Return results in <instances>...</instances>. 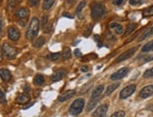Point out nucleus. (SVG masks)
I'll use <instances>...</instances> for the list:
<instances>
[{"label":"nucleus","instance_id":"nucleus-11","mask_svg":"<svg viewBox=\"0 0 153 117\" xmlns=\"http://www.w3.org/2000/svg\"><path fill=\"white\" fill-rule=\"evenodd\" d=\"M15 16L18 20H20V19H27L29 16V10L26 8H21L16 11Z\"/></svg>","mask_w":153,"mask_h":117},{"label":"nucleus","instance_id":"nucleus-43","mask_svg":"<svg viewBox=\"0 0 153 117\" xmlns=\"http://www.w3.org/2000/svg\"><path fill=\"white\" fill-rule=\"evenodd\" d=\"M3 60V54H2V49L0 47V62Z\"/></svg>","mask_w":153,"mask_h":117},{"label":"nucleus","instance_id":"nucleus-44","mask_svg":"<svg viewBox=\"0 0 153 117\" xmlns=\"http://www.w3.org/2000/svg\"><path fill=\"white\" fill-rule=\"evenodd\" d=\"M63 15H64V17L66 16V17H68V18H74V16H70L71 14H69V13H64Z\"/></svg>","mask_w":153,"mask_h":117},{"label":"nucleus","instance_id":"nucleus-21","mask_svg":"<svg viewBox=\"0 0 153 117\" xmlns=\"http://www.w3.org/2000/svg\"><path fill=\"white\" fill-rule=\"evenodd\" d=\"M136 27H137V24H135V23H130V24H128L127 28H126L125 36H128V35H130L131 33H132V32H134V31L135 30Z\"/></svg>","mask_w":153,"mask_h":117},{"label":"nucleus","instance_id":"nucleus-35","mask_svg":"<svg viewBox=\"0 0 153 117\" xmlns=\"http://www.w3.org/2000/svg\"><path fill=\"white\" fill-rule=\"evenodd\" d=\"M28 3L31 7H37L39 3V0H28Z\"/></svg>","mask_w":153,"mask_h":117},{"label":"nucleus","instance_id":"nucleus-19","mask_svg":"<svg viewBox=\"0 0 153 117\" xmlns=\"http://www.w3.org/2000/svg\"><path fill=\"white\" fill-rule=\"evenodd\" d=\"M119 86V83L117 82V83H113V84H110V85L107 87V89H106L105 91V96H109L111 95L113 92H114L115 90H117Z\"/></svg>","mask_w":153,"mask_h":117},{"label":"nucleus","instance_id":"nucleus-7","mask_svg":"<svg viewBox=\"0 0 153 117\" xmlns=\"http://www.w3.org/2000/svg\"><path fill=\"white\" fill-rule=\"evenodd\" d=\"M136 50H137L136 48H131V49H129L128 51H126L125 53H123L122 54H120L117 58V63H119V62H122L124 60L129 59V58H131L135 54Z\"/></svg>","mask_w":153,"mask_h":117},{"label":"nucleus","instance_id":"nucleus-4","mask_svg":"<svg viewBox=\"0 0 153 117\" xmlns=\"http://www.w3.org/2000/svg\"><path fill=\"white\" fill-rule=\"evenodd\" d=\"M2 53L4 54V55L8 58V59H13L18 54V51L16 48L10 46L8 43H4L2 46Z\"/></svg>","mask_w":153,"mask_h":117},{"label":"nucleus","instance_id":"nucleus-8","mask_svg":"<svg viewBox=\"0 0 153 117\" xmlns=\"http://www.w3.org/2000/svg\"><path fill=\"white\" fill-rule=\"evenodd\" d=\"M129 72V68H122L119 70H117V72H115L111 76V80L112 81H117V80H120L122 78H124L126 75L128 74Z\"/></svg>","mask_w":153,"mask_h":117},{"label":"nucleus","instance_id":"nucleus-26","mask_svg":"<svg viewBox=\"0 0 153 117\" xmlns=\"http://www.w3.org/2000/svg\"><path fill=\"white\" fill-rule=\"evenodd\" d=\"M62 56H63V59L64 60H67L70 59L71 57V51L70 48H65L63 50V53H62Z\"/></svg>","mask_w":153,"mask_h":117},{"label":"nucleus","instance_id":"nucleus-36","mask_svg":"<svg viewBox=\"0 0 153 117\" xmlns=\"http://www.w3.org/2000/svg\"><path fill=\"white\" fill-rule=\"evenodd\" d=\"M92 28H93V25L92 24H90V25H88V27L86 28V31L85 32V36L86 37V36H89V34L91 33V31H92Z\"/></svg>","mask_w":153,"mask_h":117},{"label":"nucleus","instance_id":"nucleus-24","mask_svg":"<svg viewBox=\"0 0 153 117\" xmlns=\"http://www.w3.org/2000/svg\"><path fill=\"white\" fill-rule=\"evenodd\" d=\"M152 51H153V40L148 42L146 45H144L142 48L143 53H149V52H152Z\"/></svg>","mask_w":153,"mask_h":117},{"label":"nucleus","instance_id":"nucleus-39","mask_svg":"<svg viewBox=\"0 0 153 117\" xmlns=\"http://www.w3.org/2000/svg\"><path fill=\"white\" fill-rule=\"evenodd\" d=\"M74 54L76 57H80V56H82V54H81V51H80L79 49H76L74 51Z\"/></svg>","mask_w":153,"mask_h":117},{"label":"nucleus","instance_id":"nucleus-15","mask_svg":"<svg viewBox=\"0 0 153 117\" xmlns=\"http://www.w3.org/2000/svg\"><path fill=\"white\" fill-rule=\"evenodd\" d=\"M109 27L113 30H115V32L118 35H120L122 34V32H123V26L120 24H117V23H111L110 25H109Z\"/></svg>","mask_w":153,"mask_h":117},{"label":"nucleus","instance_id":"nucleus-3","mask_svg":"<svg viewBox=\"0 0 153 117\" xmlns=\"http://www.w3.org/2000/svg\"><path fill=\"white\" fill-rule=\"evenodd\" d=\"M85 107V100L83 99H75L70 107L69 112L71 115L76 116L82 113V110Z\"/></svg>","mask_w":153,"mask_h":117},{"label":"nucleus","instance_id":"nucleus-9","mask_svg":"<svg viewBox=\"0 0 153 117\" xmlns=\"http://www.w3.org/2000/svg\"><path fill=\"white\" fill-rule=\"evenodd\" d=\"M153 95V85H148V86H145L139 93V96L141 99H148L150 96Z\"/></svg>","mask_w":153,"mask_h":117},{"label":"nucleus","instance_id":"nucleus-18","mask_svg":"<svg viewBox=\"0 0 153 117\" xmlns=\"http://www.w3.org/2000/svg\"><path fill=\"white\" fill-rule=\"evenodd\" d=\"M153 35V27L148 29V30H146L144 33L140 36V38H138V41H143L144 40H146L147 38H149L150 36Z\"/></svg>","mask_w":153,"mask_h":117},{"label":"nucleus","instance_id":"nucleus-25","mask_svg":"<svg viewBox=\"0 0 153 117\" xmlns=\"http://www.w3.org/2000/svg\"><path fill=\"white\" fill-rule=\"evenodd\" d=\"M99 100H100V97H98V99H91V100L89 101L88 105V108H86V110H88V112H90V110L96 106V104L99 102Z\"/></svg>","mask_w":153,"mask_h":117},{"label":"nucleus","instance_id":"nucleus-34","mask_svg":"<svg viewBox=\"0 0 153 117\" xmlns=\"http://www.w3.org/2000/svg\"><path fill=\"white\" fill-rule=\"evenodd\" d=\"M18 24L19 25H21L22 27H25L26 24H27V19H20V20H18Z\"/></svg>","mask_w":153,"mask_h":117},{"label":"nucleus","instance_id":"nucleus-10","mask_svg":"<svg viewBox=\"0 0 153 117\" xmlns=\"http://www.w3.org/2000/svg\"><path fill=\"white\" fill-rule=\"evenodd\" d=\"M108 106L107 105H101L97 108L95 113H93L92 117H106V113H107Z\"/></svg>","mask_w":153,"mask_h":117},{"label":"nucleus","instance_id":"nucleus-40","mask_svg":"<svg viewBox=\"0 0 153 117\" xmlns=\"http://www.w3.org/2000/svg\"><path fill=\"white\" fill-rule=\"evenodd\" d=\"M0 100H1V101H4L5 100V94L2 92L1 89H0Z\"/></svg>","mask_w":153,"mask_h":117},{"label":"nucleus","instance_id":"nucleus-2","mask_svg":"<svg viewBox=\"0 0 153 117\" xmlns=\"http://www.w3.org/2000/svg\"><path fill=\"white\" fill-rule=\"evenodd\" d=\"M105 14V8L102 3H94L91 6V17L93 20L98 21Z\"/></svg>","mask_w":153,"mask_h":117},{"label":"nucleus","instance_id":"nucleus-37","mask_svg":"<svg viewBox=\"0 0 153 117\" xmlns=\"http://www.w3.org/2000/svg\"><path fill=\"white\" fill-rule=\"evenodd\" d=\"M141 3H142L141 0H130V4L132 6H136V5H139Z\"/></svg>","mask_w":153,"mask_h":117},{"label":"nucleus","instance_id":"nucleus-42","mask_svg":"<svg viewBox=\"0 0 153 117\" xmlns=\"http://www.w3.org/2000/svg\"><path fill=\"white\" fill-rule=\"evenodd\" d=\"M81 70L83 71V72H86V71L88 70V67H85V66H84V67L81 68Z\"/></svg>","mask_w":153,"mask_h":117},{"label":"nucleus","instance_id":"nucleus-17","mask_svg":"<svg viewBox=\"0 0 153 117\" xmlns=\"http://www.w3.org/2000/svg\"><path fill=\"white\" fill-rule=\"evenodd\" d=\"M103 89H104L103 85H99V86H97L96 89L93 91V93L91 95V99H98V97L101 96Z\"/></svg>","mask_w":153,"mask_h":117},{"label":"nucleus","instance_id":"nucleus-38","mask_svg":"<svg viewBox=\"0 0 153 117\" xmlns=\"http://www.w3.org/2000/svg\"><path fill=\"white\" fill-rule=\"evenodd\" d=\"M125 0H113V4L116 5V6H120Z\"/></svg>","mask_w":153,"mask_h":117},{"label":"nucleus","instance_id":"nucleus-12","mask_svg":"<svg viewBox=\"0 0 153 117\" xmlns=\"http://www.w3.org/2000/svg\"><path fill=\"white\" fill-rule=\"evenodd\" d=\"M74 95H75V90H68V91H66L65 93H63L62 95L59 96V97H58V101L64 102V101H66V100L70 99L71 97H72Z\"/></svg>","mask_w":153,"mask_h":117},{"label":"nucleus","instance_id":"nucleus-5","mask_svg":"<svg viewBox=\"0 0 153 117\" xmlns=\"http://www.w3.org/2000/svg\"><path fill=\"white\" fill-rule=\"evenodd\" d=\"M135 90H136V86L134 84H131V85L126 86L125 88H123L121 90L120 94H119V97H120L121 99H127V97H129L130 96H131L135 92Z\"/></svg>","mask_w":153,"mask_h":117},{"label":"nucleus","instance_id":"nucleus-20","mask_svg":"<svg viewBox=\"0 0 153 117\" xmlns=\"http://www.w3.org/2000/svg\"><path fill=\"white\" fill-rule=\"evenodd\" d=\"M55 1H56V0H43V2H42V9L44 10H50L53 7V6H54Z\"/></svg>","mask_w":153,"mask_h":117},{"label":"nucleus","instance_id":"nucleus-16","mask_svg":"<svg viewBox=\"0 0 153 117\" xmlns=\"http://www.w3.org/2000/svg\"><path fill=\"white\" fill-rule=\"evenodd\" d=\"M29 96L25 93H23V94H20L18 96V97L16 99V101L19 103V104H25L29 101Z\"/></svg>","mask_w":153,"mask_h":117},{"label":"nucleus","instance_id":"nucleus-27","mask_svg":"<svg viewBox=\"0 0 153 117\" xmlns=\"http://www.w3.org/2000/svg\"><path fill=\"white\" fill-rule=\"evenodd\" d=\"M85 5H86V2L85 1V0H83V1H81L78 4L77 9H76V15L80 16V13H81L82 10H84V8L85 7Z\"/></svg>","mask_w":153,"mask_h":117},{"label":"nucleus","instance_id":"nucleus-41","mask_svg":"<svg viewBox=\"0 0 153 117\" xmlns=\"http://www.w3.org/2000/svg\"><path fill=\"white\" fill-rule=\"evenodd\" d=\"M2 28H3V20H2L1 18H0V33H1Z\"/></svg>","mask_w":153,"mask_h":117},{"label":"nucleus","instance_id":"nucleus-28","mask_svg":"<svg viewBox=\"0 0 153 117\" xmlns=\"http://www.w3.org/2000/svg\"><path fill=\"white\" fill-rule=\"evenodd\" d=\"M142 14L144 17H149V16H153V6L149 8L145 9L142 12Z\"/></svg>","mask_w":153,"mask_h":117},{"label":"nucleus","instance_id":"nucleus-1","mask_svg":"<svg viewBox=\"0 0 153 117\" xmlns=\"http://www.w3.org/2000/svg\"><path fill=\"white\" fill-rule=\"evenodd\" d=\"M39 30V19L34 17L31 19V21L29 23V26L26 31V38L29 40H33L34 38L38 36Z\"/></svg>","mask_w":153,"mask_h":117},{"label":"nucleus","instance_id":"nucleus-23","mask_svg":"<svg viewBox=\"0 0 153 117\" xmlns=\"http://www.w3.org/2000/svg\"><path fill=\"white\" fill-rule=\"evenodd\" d=\"M44 43H45V38L43 37H39V38H38L37 40H35L34 47L35 48H41V47L43 46Z\"/></svg>","mask_w":153,"mask_h":117},{"label":"nucleus","instance_id":"nucleus-6","mask_svg":"<svg viewBox=\"0 0 153 117\" xmlns=\"http://www.w3.org/2000/svg\"><path fill=\"white\" fill-rule=\"evenodd\" d=\"M8 37L10 40L12 41H17L20 37H21V34H20V31L18 30L17 27L15 26H10L8 29Z\"/></svg>","mask_w":153,"mask_h":117},{"label":"nucleus","instance_id":"nucleus-30","mask_svg":"<svg viewBox=\"0 0 153 117\" xmlns=\"http://www.w3.org/2000/svg\"><path fill=\"white\" fill-rule=\"evenodd\" d=\"M144 78H145V79H150V78H153V67L145 71Z\"/></svg>","mask_w":153,"mask_h":117},{"label":"nucleus","instance_id":"nucleus-14","mask_svg":"<svg viewBox=\"0 0 153 117\" xmlns=\"http://www.w3.org/2000/svg\"><path fill=\"white\" fill-rule=\"evenodd\" d=\"M0 77L4 82H9L11 79V73L9 69L2 68L0 69Z\"/></svg>","mask_w":153,"mask_h":117},{"label":"nucleus","instance_id":"nucleus-22","mask_svg":"<svg viewBox=\"0 0 153 117\" xmlns=\"http://www.w3.org/2000/svg\"><path fill=\"white\" fill-rule=\"evenodd\" d=\"M44 77L41 74H38L35 76L34 80H33V82H34V83L36 84V85H42V84L44 83Z\"/></svg>","mask_w":153,"mask_h":117},{"label":"nucleus","instance_id":"nucleus-29","mask_svg":"<svg viewBox=\"0 0 153 117\" xmlns=\"http://www.w3.org/2000/svg\"><path fill=\"white\" fill-rule=\"evenodd\" d=\"M19 2H20V0H9V1H8V8L10 10L14 9L18 5Z\"/></svg>","mask_w":153,"mask_h":117},{"label":"nucleus","instance_id":"nucleus-31","mask_svg":"<svg viewBox=\"0 0 153 117\" xmlns=\"http://www.w3.org/2000/svg\"><path fill=\"white\" fill-rule=\"evenodd\" d=\"M60 57V53H53L48 55V58L51 61H56Z\"/></svg>","mask_w":153,"mask_h":117},{"label":"nucleus","instance_id":"nucleus-13","mask_svg":"<svg viewBox=\"0 0 153 117\" xmlns=\"http://www.w3.org/2000/svg\"><path fill=\"white\" fill-rule=\"evenodd\" d=\"M65 74H66L65 70H63V69H58L57 71H56V72L53 73V75L51 76V80L53 82H58V81H60V80L63 79Z\"/></svg>","mask_w":153,"mask_h":117},{"label":"nucleus","instance_id":"nucleus-33","mask_svg":"<svg viewBox=\"0 0 153 117\" xmlns=\"http://www.w3.org/2000/svg\"><path fill=\"white\" fill-rule=\"evenodd\" d=\"M42 26L43 27V28H45L46 27V25L48 24V17H47V15H43L42 16Z\"/></svg>","mask_w":153,"mask_h":117},{"label":"nucleus","instance_id":"nucleus-32","mask_svg":"<svg viewBox=\"0 0 153 117\" xmlns=\"http://www.w3.org/2000/svg\"><path fill=\"white\" fill-rule=\"evenodd\" d=\"M125 116V112L124 110H117L115 113H113L111 117H124Z\"/></svg>","mask_w":153,"mask_h":117}]
</instances>
